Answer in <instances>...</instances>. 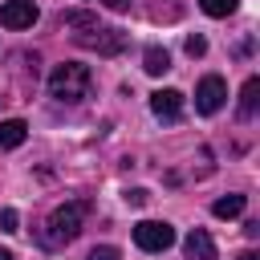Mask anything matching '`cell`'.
I'll list each match as a JSON object with an SVG mask.
<instances>
[{
  "instance_id": "cell-17",
  "label": "cell",
  "mask_w": 260,
  "mask_h": 260,
  "mask_svg": "<svg viewBox=\"0 0 260 260\" xmlns=\"http://www.w3.org/2000/svg\"><path fill=\"white\" fill-rule=\"evenodd\" d=\"M16 223H20V215H16V207H4V211H0V232H20Z\"/></svg>"
},
{
  "instance_id": "cell-9",
  "label": "cell",
  "mask_w": 260,
  "mask_h": 260,
  "mask_svg": "<svg viewBox=\"0 0 260 260\" xmlns=\"http://www.w3.org/2000/svg\"><path fill=\"white\" fill-rule=\"evenodd\" d=\"M28 138V126L20 122V118H8V122H0V150H12V146H20Z\"/></svg>"
},
{
  "instance_id": "cell-1",
  "label": "cell",
  "mask_w": 260,
  "mask_h": 260,
  "mask_svg": "<svg viewBox=\"0 0 260 260\" xmlns=\"http://www.w3.org/2000/svg\"><path fill=\"white\" fill-rule=\"evenodd\" d=\"M89 85H93V73H89V65H81V61H65V65H57V69L49 73V93H53L57 102H65V106L85 102V98H89Z\"/></svg>"
},
{
  "instance_id": "cell-11",
  "label": "cell",
  "mask_w": 260,
  "mask_h": 260,
  "mask_svg": "<svg viewBox=\"0 0 260 260\" xmlns=\"http://www.w3.org/2000/svg\"><path fill=\"white\" fill-rule=\"evenodd\" d=\"M244 207H248V195H223V199L211 203V215L215 219H236Z\"/></svg>"
},
{
  "instance_id": "cell-20",
  "label": "cell",
  "mask_w": 260,
  "mask_h": 260,
  "mask_svg": "<svg viewBox=\"0 0 260 260\" xmlns=\"http://www.w3.org/2000/svg\"><path fill=\"white\" fill-rule=\"evenodd\" d=\"M240 260H260V256H256V252L248 248V252H240Z\"/></svg>"
},
{
  "instance_id": "cell-8",
  "label": "cell",
  "mask_w": 260,
  "mask_h": 260,
  "mask_svg": "<svg viewBox=\"0 0 260 260\" xmlns=\"http://www.w3.org/2000/svg\"><path fill=\"white\" fill-rule=\"evenodd\" d=\"M183 252H187V260H215V240L203 228H191V236L183 240Z\"/></svg>"
},
{
  "instance_id": "cell-5",
  "label": "cell",
  "mask_w": 260,
  "mask_h": 260,
  "mask_svg": "<svg viewBox=\"0 0 260 260\" xmlns=\"http://www.w3.org/2000/svg\"><path fill=\"white\" fill-rule=\"evenodd\" d=\"M223 98H228V81H223L219 73H207V77L195 85V110H199V114H215V110L223 106Z\"/></svg>"
},
{
  "instance_id": "cell-7",
  "label": "cell",
  "mask_w": 260,
  "mask_h": 260,
  "mask_svg": "<svg viewBox=\"0 0 260 260\" xmlns=\"http://www.w3.org/2000/svg\"><path fill=\"white\" fill-rule=\"evenodd\" d=\"M150 110H154V118H162V122H179V114H183V93H179V89H154V93H150Z\"/></svg>"
},
{
  "instance_id": "cell-12",
  "label": "cell",
  "mask_w": 260,
  "mask_h": 260,
  "mask_svg": "<svg viewBox=\"0 0 260 260\" xmlns=\"http://www.w3.org/2000/svg\"><path fill=\"white\" fill-rule=\"evenodd\" d=\"M61 24H65V28H73V37H81V32L98 28V16H93V12H81V8H73V12H65V16H61Z\"/></svg>"
},
{
  "instance_id": "cell-15",
  "label": "cell",
  "mask_w": 260,
  "mask_h": 260,
  "mask_svg": "<svg viewBox=\"0 0 260 260\" xmlns=\"http://www.w3.org/2000/svg\"><path fill=\"white\" fill-rule=\"evenodd\" d=\"M85 260H122V252H118L114 244H98V248H89Z\"/></svg>"
},
{
  "instance_id": "cell-16",
  "label": "cell",
  "mask_w": 260,
  "mask_h": 260,
  "mask_svg": "<svg viewBox=\"0 0 260 260\" xmlns=\"http://www.w3.org/2000/svg\"><path fill=\"white\" fill-rule=\"evenodd\" d=\"M183 49H187L191 57H203V53H207V37H199V32H191V37L183 41Z\"/></svg>"
},
{
  "instance_id": "cell-21",
  "label": "cell",
  "mask_w": 260,
  "mask_h": 260,
  "mask_svg": "<svg viewBox=\"0 0 260 260\" xmlns=\"http://www.w3.org/2000/svg\"><path fill=\"white\" fill-rule=\"evenodd\" d=\"M0 260H12V252H8V248H0Z\"/></svg>"
},
{
  "instance_id": "cell-10",
  "label": "cell",
  "mask_w": 260,
  "mask_h": 260,
  "mask_svg": "<svg viewBox=\"0 0 260 260\" xmlns=\"http://www.w3.org/2000/svg\"><path fill=\"white\" fill-rule=\"evenodd\" d=\"M142 69H146L150 77H162V73L171 69V53H167V49H158V45H150V49L142 53Z\"/></svg>"
},
{
  "instance_id": "cell-19",
  "label": "cell",
  "mask_w": 260,
  "mask_h": 260,
  "mask_svg": "<svg viewBox=\"0 0 260 260\" xmlns=\"http://www.w3.org/2000/svg\"><path fill=\"white\" fill-rule=\"evenodd\" d=\"M126 4H130V0H106V8H114V12H122Z\"/></svg>"
},
{
  "instance_id": "cell-18",
  "label": "cell",
  "mask_w": 260,
  "mask_h": 260,
  "mask_svg": "<svg viewBox=\"0 0 260 260\" xmlns=\"http://www.w3.org/2000/svg\"><path fill=\"white\" fill-rule=\"evenodd\" d=\"M146 199H150V191H142V187H134V191H126V203H130V207H142Z\"/></svg>"
},
{
  "instance_id": "cell-2",
  "label": "cell",
  "mask_w": 260,
  "mask_h": 260,
  "mask_svg": "<svg viewBox=\"0 0 260 260\" xmlns=\"http://www.w3.org/2000/svg\"><path fill=\"white\" fill-rule=\"evenodd\" d=\"M81 219H85V203H81V199L61 203V207L49 215V232H45V240H49V244H69V240H77Z\"/></svg>"
},
{
  "instance_id": "cell-6",
  "label": "cell",
  "mask_w": 260,
  "mask_h": 260,
  "mask_svg": "<svg viewBox=\"0 0 260 260\" xmlns=\"http://www.w3.org/2000/svg\"><path fill=\"white\" fill-rule=\"evenodd\" d=\"M37 16H41V8H37L32 0H8V4H0V24H4V28H12V32L32 28V24H37Z\"/></svg>"
},
{
  "instance_id": "cell-4",
  "label": "cell",
  "mask_w": 260,
  "mask_h": 260,
  "mask_svg": "<svg viewBox=\"0 0 260 260\" xmlns=\"http://www.w3.org/2000/svg\"><path fill=\"white\" fill-rule=\"evenodd\" d=\"M81 49H98L102 57H114V53H122L126 49V32L122 28H106V24H98V28H89V32H81V37H73Z\"/></svg>"
},
{
  "instance_id": "cell-14",
  "label": "cell",
  "mask_w": 260,
  "mask_h": 260,
  "mask_svg": "<svg viewBox=\"0 0 260 260\" xmlns=\"http://www.w3.org/2000/svg\"><path fill=\"white\" fill-rule=\"evenodd\" d=\"M199 8H203L207 16H232V12L240 8V0H199Z\"/></svg>"
},
{
  "instance_id": "cell-13",
  "label": "cell",
  "mask_w": 260,
  "mask_h": 260,
  "mask_svg": "<svg viewBox=\"0 0 260 260\" xmlns=\"http://www.w3.org/2000/svg\"><path fill=\"white\" fill-rule=\"evenodd\" d=\"M256 102H260V77H248L244 89H240V118H252Z\"/></svg>"
},
{
  "instance_id": "cell-3",
  "label": "cell",
  "mask_w": 260,
  "mask_h": 260,
  "mask_svg": "<svg viewBox=\"0 0 260 260\" xmlns=\"http://www.w3.org/2000/svg\"><path fill=\"white\" fill-rule=\"evenodd\" d=\"M134 244L142 252H167L175 244V228L162 219H142V223H134Z\"/></svg>"
}]
</instances>
